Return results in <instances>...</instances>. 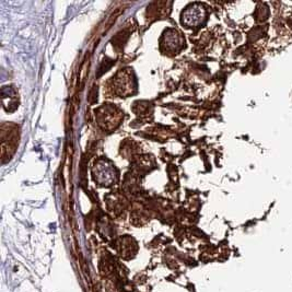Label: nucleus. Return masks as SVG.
Returning a JSON list of instances; mask_svg holds the SVG:
<instances>
[{"mask_svg": "<svg viewBox=\"0 0 292 292\" xmlns=\"http://www.w3.org/2000/svg\"><path fill=\"white\" fill-rule=\"evenodd\" d=\"M205 16L204 9L201 7L192 6L187 8V10L183 14V23L188 27H195L203 21Z\"/></svg>", "mask_w": 292, "mask_h": 292, "instance_id": "f257e3e1", "label": "nucleus"}]
</instances>
